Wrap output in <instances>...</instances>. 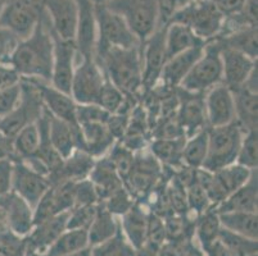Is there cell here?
I'll use <instances>...</instances> for the list:
<instances>
[{
    "mask_svg": "<svg viewBox=\"0 0 258 256\" xmlns=\"http://www.w3.org/2000/svg\"><path fill=\"white\" fill-rule=\"evenodd\" d=\"M54 55V35L46 14L35 31L20 40L8 64L21 79H39L50 83Z\"/></svg>",
    "mask_w": 258,
    "mask_h": 256,
    "instance_id": "obj_1",
    "label": "cell"
},
{
    "mask_svg": "<svg viewBox=\"0 0 258 256\" xmlns=\"http://www.w3.org/2000/svg\"><path fill=\"white\" fill-rule=\"evenodd\" d=\"M105 77L126 96L137 95L143 89V67L140 46L131 49L111 48L95 54Z\"/></svg>",
    "mask_w": 258,
    "mask_h": 256,
    "instance_id": "obj_2",
    "label": "cell"
},
{
    "mask_svg": "<svg viewBox=\"0 0 258 256\" xmlns=\"http://www.w3.org/2000/svg\"><path fill=\"white\" fill-rule=\"evenodd\" d=\"M167 23L187 26L199 39L208 42L221 34L225 17L213 0H189L173 11Z\"/></svg>",
    "mask_w": 258,
    "mask_h": 256,
    "instance_id": "obj_3",
    "label": "cell"
},
{
    "mask_svg": "<svg viewBox=\"0 0 258 256\" xmlns=\"http://www.w3.org/2000/svg\"><path fill=\"white\" fill-rule=\"evenodd\" d=\"M103 4L123 18L140 42L161 27L159 0H107Z\"/></svg>",
    "mask_w": 258,
    "mask_h": 256,
    "instance_id": "obj_4",
    "label": "cell"
},
{
    "mask_svg": "<svg viewBox=\"0 0 258 256\" xmlns=\"http://www.w3.org/2000/svg\"><path fill=\"white\" fill-rule=\"evenodd\" d=\"M221 82V46L217 40H211L205 44L201 58L182 79L179 89L191 94H206Z\"/></svg>",
    "mask_w": 258,
    "mask_h": 256,
    "instance_id": "obj_5",
    "label": "cell"
},
{
    "mask_svg": "<svg viewBox=\"0 0 258 256\" xmlns=\"http://www.w3.org/2000/svg\"><path fill=\"white\" fill-rule=\"evenodd\" d=\"M244 131L236 122L222 127L208 128V152L202 169L217 172L236 161Z\"/></svg>",
    "mask_w": 258,
    "mask_h": 256,
    "instance_id": "obj_6",
    "label": "cell"
},
{
    "mask_svg": "<svg viewBox=\"0 0 258 256\" xmlns=\"http://www.w3.org/2000/svg\"><path fill=\"white\" fill-rule=\"evenodd\" d=\"M95 17L98 28L95 54L111 48L131 49L142 45L123 18L109 11L103 3H95Z\"/></svg>",
    "mask_w": 258,
    "mask_h": 256,
    "instance_id": "obj_7",
    "label": "cell"
},
{
    "mask_svg": "<svg viewBox=\"0 0 258 256\" xmlns=\"http://www.w3.org/2000/svg\"><path fill=\"white\" fill-rule=\"evenodd\" d=\"M44 14V0H6L0 13V26L23 40L35 31Z\"/></svg>",
    "mask_w": 258,
    "mask_h": 256,
    "instance_id": "obj_8",
    "label": "cell"
},
{
    "mask_svg": "<svg viewBox=\"0 0 258 256\" xmlns=\"http://www.w3.org/2000/svg\"><path fill=\"white\" fill-rule=\"evenodd\" d=\"M105 77L94 59H80L75 68L70 95L76 104H97Z\"/></svg>",
    "mask_w": 258,
    "mask_h": 256,
    "instance_id": "obj_9",
    "label": "cell"
},
{
    "mask_svg": "<svg viewBox=\"0 0 258 256\" xmlns=\"http://www.w3.org/2000/svg\"><path fill=\"white\" fill-rule=\"evenodd\" d=\"M165 27L161 26L140 45L143 67V89L153 90L159 83L162 68L167 60L165 46Z\"/></svg>",
    "mask_w": 258,
    "mask_h": 256,
    "instance_id": "obj_10",
    "label": "cell"
},
{
    "mask_svg": "<svg viewBox=\"0 0 258 256\" xmlns=\"http://www.w3.org/2000/svg\"><path fill=\"white\" fill-rule=\"evenodd\" d=\"M22 88L23 94L20 105L0 121V131L9 138L15 137L25 126L36 122L44 112V107L34 86L29 81L22 79Z\"/></svg>",
    "mask_w": 258,
    "mask_h": 256,
    "instance_id": "obj_11",
    "label": "cell"
},
{
    "mask_svg": "<svg viewBox=\"0 0 258 256\" xmlns=\"http://www.w3.org/2000/svg\"><path fill=\"white\" fill-rule=\"evenodd\" d=\"M163 166L158 163L151 151L148 154H135V160L130 173L123 181L126 189L133 197H144L157 189Z\"/></svg>",
    "mask_w": 258,
    "mask_h": 256,
    "instance_id": "obj_12",
    "label": "cell"
},
{
    "mask_svg": "<svg viewBox=\"0 0 258 256\" xmlns=\"http://www.w3.org/2000/svg\"><path fill=\"white\" fill-rule=\"evenodd\" d=\"M77 25L75 45L80 59H94L97 48L98 28L94 0H76Z\"/></svg>",
    "mask_w": 258,
    "mask_h": 256,
    "instance_id": "obj_13",
    "label": "cell"
},
{
    "mask_svg": "<svg viewBox=\"0 0 258 256\" xmlns=\"http://www.w3.org/2000/svg\"><path fill=\"white\" fill-rule=\"evenodd\" d=\"M77 62H79V54H77L75 42L64 41L54 35L53 68H51L50 78L51 86L70 95Z\"/></svg>",
    "mask_w": 258,
    "mask_h": 256,
    "instance_id": "obj_14",
    "label": "cell"
},
{
    "mask_svg": "<svg viewBox=\"0 0 258 256\" xmlns=\"http://www.w3.org/2000/svg\"><path fill=\"white\" fill-rule=\"evenodd\" d=\"M50 187L49 177L34 170L22 160H15L12 191L27 201L32 208L35 209Z\"/></svg>",
    "mask_w": 258,
    "mask_h": 256,
    "instance_id": "obj_15",
    "label": "cell"
},
{
    "mask_svg": "<svg viewBox=\"0 0 258 256\" xmlns=\"http://www.w3.org/2000/svg\"><path fill=\"white\" fill-rule=\"evenodd\" d=\"M0 213L16 237H27L34 228V208L13 191L0 196Z\"/></svg>",
    "mask_w": 258,
    "mask_h": 256,
    "instance_id": "obj_16",
    "label": "cell"
},
{
    "mask_svg": "<svg viewBox=\"0 0 258 256\" xmlns=\"http://www.w3.org/2000/svg\"><path fill=\"white\" fill-rule=\"evenodd\" d=\"M179 90L177 95V109L176 117L179 121L185 137L196 135L203 130H207V118L205 109V94H191Z\"/></svg>",
    "mask_w": 258,
    "mask_h": 256,
    "instance_id": "obj_17",
    "label": "cell"
},
{
    "mask_svg": "<svg viewBox=\"0 0 258 256\" xmlns=\"http://www.w3.org/2000/svg\"><path fill=\"white\" fill-rule=\"evenodd\" d=\"M205 109L208 128L222 127L235 122L233 90L222 82L216 84L205 94Z\"/></svg>",
    "mask_w": 258,
    "mask_h": 256,
    "instance_id": "obj_18",
    "label": "cell"
},
{
    "mask_svg": "<svg viewBox=\"0 0 258 256\" xmlns=\"http://www.w3.org/2000/svg\"><path fill=\"white\" fill-rule=\"evenodd\" d=\"M51 31L64 41L75 42L77 25L76 0H44Z\"/></svg>",
    "mask_w": 258,
    "mask_h": 256,
    "instance_id": "obj_19",
    "label": "cell"
},
{
    "mask_svg": "<svg viewBox=\"0 0 258 256\" xmlns=\"http://www.w3.org/2000/svg\"><path fill=\"white\" fill-rule=\"evenodd\" d=\"M26 81H29L34 86L44 109L51 117H55V118L62 119L69 123H77V104L74 102L71 95L57 90L48 82L39 81V79H26Z\"/></svg>",
    "mask_w": 258,
    "mask_h": 256,
    "instance_id": "obj_20",
    "label": "cell"
},
{
    "mask_svg": "<svg viewBox=\"0 0 258 256\" xmlns=\"http://www.w3.org/2000/svg\"><path fill=\"white\" fill-rule=\"evenodd\" d=\"M221 62L222 83L231 90L241 88L257 67V59L224 46H221Z\"/></svg>",
    "mask_w": 258,
    "mask_h": 256,
    "instance_id": "obj_21",
    "label": "cell"
},
{
    "mask_svg": "<svg viewBox=\"0 0 258 256\" xmlns=\"http://www.w3.org/2000/svg\"><path fill=\"white\" fill-rule=\"evenodd\" d=\"M48 137L51 146L62 159L70 156L75 150H80V146H81V133H80L79 123H69L55 117H51L50 114H49Z\"/></svg>",
    "mask_w": 258,
    "mask_h": 256,
    "instance_id": "obj_22",
    "label": "cell"
},
{
    "mask_svg": "<svg viewBox=\"0 0 258 256\" xmlns=\"http://www.w3.org/2000/svg\"><path fill=\"white\" fill-rule=\"evenodd\" d=\"M119 218V229L123 233L126 242L134 251L142 250L147 243L149 213H147L139 203H135L130 210Z\"/></svg>",
    "mask_w": 258,
    "mask_h": 256,
    "instance_id": "obj_23",
    "label": "cell"
},
{
    "mask_svg": "<svg viewBox=\"0 0 258 256\" xmlns=\"http://www.w3.org/2000/svg\"><path fill=\"white\" fill-rule=\"evenodd\" d=\"M80 126L81 146L80 150L99 159L109 152L114 146L117 138L105 123H83Z\"/></svg>",
    "mask_w": 258,
    "mask_h": 256,
    "instance_id": "obj_24",
    "label": "cell"
},
{
    "mask_svg": "<svg viewBox=\"0 0 258 256\" xmlns=\"http://www.w3.org/2000/svg\"><path fill=\"white\" fill-rule=\"evenodd\" d=\"M203 48H205V45L196 46V48L189 49V50H185L177 55L168 58L163 68H162L159 82H162L165 88H179L182 79L187 76L190 69L193 68L197 60L201 58Z\"/></svg>",
    "mask_w": 258,
    "mask_h": 256,
    "instance_id": "obj_25",
    "label": "cell"
},
{
    "mask_svg": "<svg viewBox=\"0 0 258 256\" xmlns=\"http://www.w3.org/2000/svg\"><path fill=\"white\" fill-rule=\"evenodd\" d=\"M67 220L69 213H62L35 224L27 236L26 247L39 253H45L51 243L67 229Z\"/></svg>",
    "mask_w": 258,
    "mask_h": 256,
    "instance_id": "obj_26",
    "label": "cell"
},
{
    "mask_svg": "<svg viewBox=\"0 0 258 256\" xmlns=\"http://www.w3.org/2000/svg\"><path fill=\"white\" fill-rule=\"evenodd\" d=\"M97 159L83 150H75L70 156L63 159L62 164L55 172L49 176L51 185L60 181H77L89 178Z\"/></svg>",
    "mask_w": 258,
    "mask_h": 256,
    "instance_id": "obj_27",
    "label": "cell"
},
{
    "mask_svg": "<svg viewBox=\"0 0 258 256\" xmlns=\"http://www.w3.org/2000/svg\"><path fill=\"white\" fill-rule=\"evenodd\" d=\"M258 208V180L257 170L250 176L245 185L227 196L220 205L216 206L217 213L226 211H250L257 213Z\"/></svg>",
    "mask_w": 258,
    "mask_h": 256,
    "instance_id": "obj_28",
    "label": "cell"
},
{
    "mask_svg": "<svg viewBox=\"0 0 258 256\" xmlns=\"http://www.w3.org/2000/svg\"><path fill=\"white\" fill-rule=\"evenodd\" d=\"M89 180L93 182V185L97 189L100 203L104 201L114 191L125 186L123 180L119 177V175L114 169L111 160L108 159L107 155L95 160L93 170L89 176Z\"/></svg>",
    "mask_w": 258,
    "mask_h": 256,
    "instance_id": "obj_29",
    "label": "cell"
},
{
    "mask_svg": "<svg viewBox=\"0 0 258 256\" xmlns=\"http://www.w3.org/2000/svg\"><path fill=\"white\" fill-rule=\"evenodd\" d=\"M119 222L118 218L107 210L102 203L99 204L97 215L88 228V239L90 247H98L109 242L118 234Z\"/></svg>",
    "mask_w": 258,
    "mask_h": 256,
    "instance_id": "obj_30",
    "label": "cell"
},
{
    "mask_svg": "<svg viewBox=\"0 0 258 256\" xmlns=\"http://www.w3.org/2000/svg\"><path fill=\"white\" fill-rule=\"evenodd\" d=\"M235 102V122L244 132L257 131L258 94L244 88L233 90Z\"/></svg>",
    "mask_w": 258,
    "mask_h": 256,
    "instance_id": "obj_31",
    "label": "cell"
},
{
    "mask_svg": "<svg viewBox=\"0 0 258 256\" xmlns=\"http://www.w3.org/2000/svg\"><path fill=\"white\" fill-rule=\"evenodd\" d=\"M206 42L199 39L187 26L181 23H167L165 27V46L167 59L185 50L196 46L205 45Z\"/></svg>",
    "mask_w": 258,
    "mask_h": 256,
    "instance_id": "obj_32",
    "label": "cell"
},
{
    "mask_svg": "<svg viewBox=\"0 0 258 256\" xmlns=\"http://www.w3.org/2000/svg\"><path fill=\"white\" fill-rule=\"evenodd\" d=\"M185 138H153L149 151L163 168L179 169L184 165L182 149Z\"/></svg>",
    "mask_w": 258,
    "mask_h": 256,
    "instance_id": "obj_33",
    "label": "cell"
},
{
    "mask_svg": "<svg viewBox=\"0 0 258 256\" xmlns=\"http://www.w3.org/2000/svg\"><path fill=\"white\" fill-rule=\"evenodd\" d=\"M220 224L226 231L248 238H258V217L257 213L250 211H226L219 213Z\"/></svg>",
    "mask_w": 258,
    "mask_h": 256,
    "instance_id": "obj_34",
    "label": "cell"
},
{
    "mask_svg": "<svg viewBox=\"0 0 258 256\" xmlns=\"http://www.w3.org/2000/svg\"><path fill=\"white\" fill-rule=\"evenodd\" d=\"M215 40H217L220 45L224 48L233 49V50L250 56L252 59H257V27L241 28L238 31L221 35Z\"/></svg>",
    "mask_w": 258,
    "mask_h": 256,
    "instance_id": "obj_35",
    "label": "cell"
},
{
    "mask_svg": "<svg viewBox=\"0 0 258 256\" xmlns=\"http://www.w3.org/2000/svg\"><path fill=\"white\" fill-rule=\"evenodd\" d=\"M219 213L215 208H211L196 217L194 220V234L197 236L201 245L202 251L206 252L213 243L219 239V234L221 232Z\"/></svg>",
    "mask_w": 258,
    "mask_h": 256,
    "instance_id": "obj_36",
    "label": "cell"
},
{
    "mask_svg": "<svg viewBox=\"0 0 258 256\" xmlns=\"http://www.w3.org/2000/svg\"><path fill=\"white\" fill-rule=\"evenodd\" d=\"M40 144H41V131H40L37 121L23 127L22 130L12 138L13 154L21 160L35 156L39 151Z\"/></svg>",
    "mask_w": 258,
    "mask_h": 256,
    "instance_id": "obj_37",
    "label": "cell"
},
{
    "mask_svg": "<svg viewBox=\"0 0 258 256\" xmlns=\"http://www.w3.org/2000/svg\"><path fill=\"white\" fill-rule=\"evenodd\" d=\"M89 246L88 231L85 229H66L44 253L45 256H67L81 251Z\"/></svg>",
    "mask_w": 258,
    "mask_h": 256,
    "instance_id": "obj_38",
    "label": "cell"
},
{
    "mask_svg": "<svg viewBox=\"0 0 258 256\" xmlns=\"http://www.w3.org/2000/svg\"><path fill=\"white\" fill-rule=\"evenodd\" d=\"M208 152V128L185 138L182 164L190 169H202Z\"/></svg>",
    "mask_w": 258,
    "mask_h": 256,
    "instance_id": "obj_39",
    "label": "cell"
},
{
    "mask_svg": "<svg viewBox=\"0 0 258 256\" xmlns=\"http://www.w3.org/2000/svg\"><path fill=\"white\" fill-rule=\"evenodd\" d=\"M194 220L187 219L186 215L182 214H171L163 218L166 241H172V242L190 241L191 234H194Z\"/></svg>",
    "mask_w": 258,
    "mask_h": 256,
    "instance_id": "obj_40",
    "label": "cell"
},
{
    "mask_svg": "<svg viewBox=\"0 0 258 256\" xmlns=\"http://www.w3.org/2000/svg\"><path fill=\"white\" fill-rule=\"evenodd\" d=\"M219 241L235 256L258 255L257 239L248 238V237L240 236V234L233 233V232L221 228V232L219 234Z\"/></svg>",
    "mask_w": 258,
    "mask_h": 256,
    "instance_id": "obj_41",
    "label": "cell"
},
{
    "mask_svg": "<svg viewBox=\"0 0 258 256\" xmlns=\"http://www.w3.org/2000/svg\"><path fill=\"white\" fill-rule=\"evenodd\" d=\"M97 104L107 110L109 114H117V113H122L123 108H126L127 96L119 89H117L112 82L105 79Z\"/></svg>",
    "mask_w": 258,
    "mask_h": 256,
    "instance_id": "obj_42",
    "label": "cell"
},
{
    "mask_svg": "<svg viewBox=\"0 0 258 256\" xmlns=\"http://www.w3.org/2000/svg\"><path fill=\"white\" fill-rule=\"evenodd\" d=\"M236 164L250 170H257L258 165V133L257 131L244 132L240 147H239Z\"/></svg>",
    "mask_w": 258,
    "mask_h": 256,
    "instance_id": "obj_43",
    "label": "cell"
},
{
    "mask_svg": "<svg viewBox=\"0 0 258 256\" xmlns=\"http://www.w3.org/2000/svg\"><path fill=\"white\" fill-rule=\"evenodd\" d=\"M108 159L111 160V163L113 164L114 169L117 170V173L119 175V177L125 181L126 177L130 173L131 168L134 165V160H135V152L133 150L128 149L125 145L118 144L116 142L114 146L109 150V152L107 154Z\"/></svg>",
    "mask_w": 258,
    "mask_h": 256,
    "instance_id": "obj_44",
    "label": "cell"
},
{
    "mask_svg": "<svg viewBox=\"0 0 258 256\" xmlns=\"http://www.w3.org/2000/svg\"><path fill=\"white\" fill-rule=\"evenodd\" d=\"M185 194H186L187 211L194 213L197 217L208 209L213 208L206 191L196 180L185 187Z\"/></svg>",
    "mask_w": 258,
    "mask_h": 256,
    "instance_id": "obj_45",
    "label": "cell"
},
{
    "mask_svg": "<svg viewBox=\"0 0 258 256\" xmlns=\"http://www.w3.org/2000/svg\"><path fill=\"white\" fill-rule=\"evenodd\" d=\"M135 203L137 201L134 200L133 195L128 192L126 186H123L119 190H117V191H114L113 194L109 195L104 201H102V205L109 213H112L114 217L118 218L125 214L126 211L130 210Z\"/></svg>",
    "mask_w": 258,
    "mask_h": 256,
    "instance_id": "obj_46",
    "label": "cell"
},
{
    "mask_svg": "<svg viewBox=\"0 0 258 256\" xmlns=\"http://www.w3.org/2000/svg\"><path fill=\"white\" fill-rule=\"evenodd\" d=\"M22 79L0 88V119L4 118L20 105L22 100Z\"/></svg>",
    "mask_w": 258,
    "mask_h": 256,
    "instance_id": "obj_47",
    "label": "cell"
},
{
    "mask_svg": "<svg viewBox=\"0 0 258 256\" xmlns=\"http://www.w3.org/2000/svg\"><path fill=\"white\" fill-rule=\"evenodd\" d=\"M98 205H84L75 206L69 211V220H67V229H85L90 227L91 222L97 215Z\"/></svg>",
    "mask_w": 258,
    "mask_h": 256,
    "instance_id": "obj_48",
    "label": "cell"
},
{
    "mask_svg": "<svg viewBox=\"0 0 258 256\" xmlns=\"http://www.w3.org/2000/svg\"><path fill=\"white\" fill-rule=\"evenodd\" d=\"M112 114L99 107L98 104H77L76 121L79 124L83 123H105Z\"/></svg>",
    "mask_w": 258,
    "mask_h": 256,
    "instance_id": "obj_49",
    "label": "cell"
},
{
    "mask_svg": "<svg viewBox=\"0 0 258 256\" xmlns=\"http://www.w3.org/2000/svg\"><path fill=\"white\" fill-rule=\"evenodd\" d=\"M98 204H100L99 195L89 178L75 182V206L98 205Z\"/></svg>",
    "mask_w": 258,
    "mask_h": 256,
    "instance_id": "obj_50",
    "label": "cell"
},
{
    "mask_svg": "<svg viewBox=\"0 0 258 256\" xmlns=\"http://www.w3.org/2000/svg\"><path fill=\"white\" fill-rule=\"evenodd\" d=\"M13 172H15V159H0V196H4L12 191Z\"/></svg>",
    "mask_w": 258,
    "mask_h": 256,
    "instance_id": "obj_51",
    "label": "cell"
},
{
    "mask_svg": "<svg viewBox=\"0 0 258 256\" xmlns=\"http://www.w3.org/2000/svg\"><path fill=\"white\" fill-rule=\"evenodd\" d=\"M18 41H20V39L16 35H13L9 30L0 26V63L8 64L9 56L16 49Z\"/></svg>",
    "mask_w": 258,
    "mask_h": 256,
    "instance_id": "obj_52",
    "label": "cell"
},
{
    "mask_svg": "<svg viewBox=\"0 0 258 256\" xmlns=\"http://www.w3.org/2000/svg\"><path fill=\"white\" fill-rule=\"evenodd\" d=\"M213 2L220 12L224 14V17L227 18L240 13L248 0H213Z\"/></svg>",
    "mask_w": 258,
    "mask_h": 256,
    "instance_id": "obj_53",
    "label": "cell"
},
{
    "mask_svg": "<svg viewBox=\"0 0 258 256\" xmlns=\"http://www.w3.org/2000/svg\"><path fill=\"white\" fill-rule=\"evenodd\" d=\"M205 256H235L229 248L225 247L219 239L205 252Z\"/></svg>",
    "mask_w": 258,
    "mask_h": 256,
    "instance_id": "obj_54",
    "label": "cell"
},
{
    "mask_svg": "<svg viewBox=\"0 0 258 256\" xmlns=\"http://www.w3.org/2000/svg\"><path fill=\"white\" fill-rule=\"evenodd\" d=\"M181 256H205V252L199 248H197L190 241H186L184 245Z\"/></svg>",
    "mask_w": 258,
    "mask_h": 256,
    "instance_id": "obj_55",
    "label": "cell"
},
{
    "mask_svg": "<svg viewBox=\"0 0 258 256\" xmlns=\"http://www.w3.org/2000/svg\"><path fill=\"white\" fill-rule=\"evenodd\" d=\"M67 256H93V247H86L84 250L77 251V252H74Z\"/></svg>",
    "mask_w": 258,
    "mask_h": 256,
    "instance_id": "obj_56",
    "label": "cell"
},
{
    "mask_svg": "<svg viewBox=\"0 0 258 256\" xmlns=\"http://www.w3.org/2000/svg\"><path fill=\"white\" fill-rule=\"evenodd\" d=\"M22 256H45V255H44V253L36 252V251L31 250V248H29V247H26L25 252H23Z\"/></svg>",
    "mask_w": 258,
    "mask_h": 256,
    "instance_id": "obj_57",
    "label": "cell"
},
{
    "mask_svg": "<svg viewBox=\"0 0 258 256\" xmlns=\"http://www.w3.org/2000/svg\"><path fill=\"white\" fill-rule=\"evenodd\" d=\"M3 158H12V155L8 154L7 151H4V150H0V159H3Z\"/></svg>",
    "mask_w": 258,
    "mask_h": 256,
    "instance_id": "obj_58",
    "label": "cell"
},
{
    "mask_svg": "<svg viewBox=\"0 0 258 256\" xmlns=\"http://www.w3.org/2000/svg\"><path fill=\"white\" fill-rule=\"evenodd\" d=\"M186 2H189V0H176V6L180 7V6H182V4L186 3Z\"/></svg>",
    "mask_w": 258,
    "mask_h": 256,
    "instance_id": "obj_59",
    "label": "cell"
},
{
    "mask_svg": "<svg viewBox=\"0 0 258 256\" xmlns=\"http://www.w3.org/2000/svg\"><path fill=\"white\" fill-rule=\"evenodd\" d=\"M4 3H6V0H0V13H2V9H3Z\"/></svg>",
    "mask_w": 258,
    "mask_h": 256,
    "instance_id": "obj_60",
    "label": "cell"
},
{
    "mask_svg": "<svg viewBox=\"0 0 258 256\" xmlns=\"http://www.w3.org/2000/svg\"><path fill=\"white\" fill-rule=\"evenodd\" d=\"M103 2H107V0H98V3H103Z\"/></svg>",
    "mask_w": 258,
    "mask_h": 256,
    "instance_id": "obj_61",
    "label": "cell"
},
{
    "mask_svg": "<svg viewBox=\"0 0 258 256\" xmlns=\"http://www.w3.org/2000/svg\"><path fill=\"white\" fill-rule=\"evenodd\" d=\"M94 2H95V3H98V0H94Z\"/></svg>",
    "mask_w": 258,
    "mask_h": 256,
    "instance_id": "obj_62",
    "label": "cell"
},
{
    "mask_svg": "<svg viewBox=\"0 0 258 256\" xmlns=\"http://www.w3.org/2000/svg\"><path fill=\"white\" fill-rule=\"evenodd\" d=\"M0 256H3V253H2V252H0Z\"/></svg>",
    "mask_w": 258,
    "mask_h": 256,
    "instance_id": "obj_63",
    "label": "cell"
},
{
    "mask_svg": "<svg viewBox=\"0 0 258 256\" xmlns=\"http://www.w3.org/2000/svg\"><path fill=\"white\" fill-rule=\"evenodd\" d=\"M0 121H2V119H0Z\"/></svg>",
    "mask_w": 258,
    "mask_h": 256,
    "instance_id": "obj_64",
    "label": "cell"
}]
</instances>
